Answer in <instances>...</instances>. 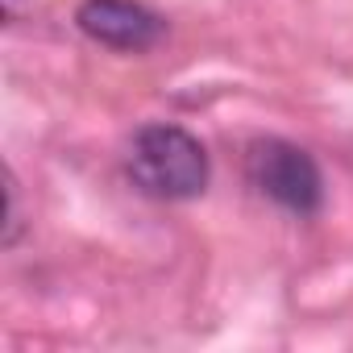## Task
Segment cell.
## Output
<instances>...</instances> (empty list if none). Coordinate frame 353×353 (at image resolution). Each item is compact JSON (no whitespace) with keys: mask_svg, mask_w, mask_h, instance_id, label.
<instances>
[{"mask_svg":"<svg viewBox=\"0 0 353 353\" xmlns=\"http://www.w3.org/2000/svg\"><path fill=\"white\" fill-rule=\"evenodd\" d=\"M129 174L154 200H192L208 183V154L179 125H145L129 145Z\"/></svg>","mask_w":353,"mask_h":353,"instance_id":"obj_1","label":"cell"},{"mask_svg":"<svg viewBox=\"0 0 353 353\" xmlns=\"http://www.w3.org/2000/svg\"><path fill=\"white\" fill-rule=\"evenodd\" d=\"M75 21L92 42H104L112 50H145L166 30L162 17L137 0H83Z\"/></svg>","mask_w":353,"mask_h":353,"instance_id":"obj_3","label":"cell"},{"mask_svg":"<svg viewBox=\"0 0 353 353\" xmlns=\"http://www.w3.org/2000/svg\"><path fill=\"white\" fill-rule=\"evenodd\" d=\"M245 170H250V183L287 212L307 216L324 200V183H320L312 154L291 145V141H279V137L254 141L245 154Z\"/></svg>","mask_w":353,"mask_h":353,"instance_id":"obj_2","label":"cell"}]
</instances>
